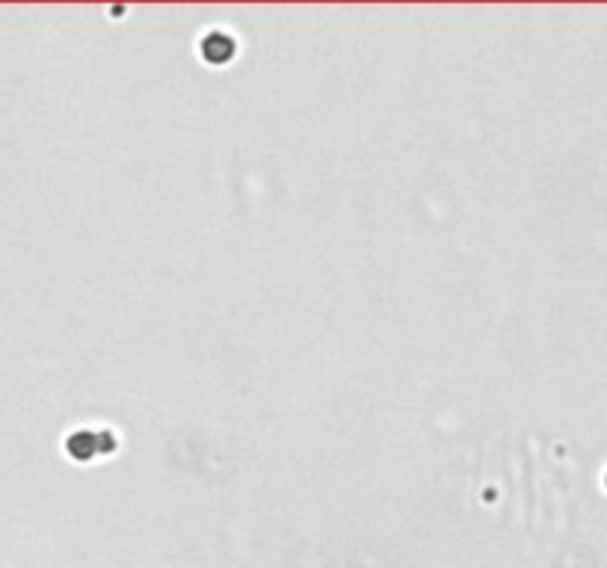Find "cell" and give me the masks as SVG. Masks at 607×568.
Returning a JSON list of instances; mask_svg holds the SVG:
<instances>
[{
    "mask_svg": "<svg viewBox=\"0 0 607 568\" xmlns=\"http://www.w3.org/2000/svg\"><path fill=\"white\" fill-rule=\"evenodd\" d=\"M202 54L208 63H228L234 57V39H228L226 33H211L205 42H202Z\"/></svg>",
    "mask_w": 607,
    "mask_h": 568,
    "instance_id": "1",
    "label": "cell"
},
{
    "mask_svg": "<svg viewBox=\"0 0 607 568\" xmlns=\"http://www.w3.org/2000/svg\"><path fill=\"white\" fill-rule=\"evenodd\" d=\"M110 435H98V432H77L75 438L69 441V453L75 456V459H89V456H95L98 450H104L101 447V441H107Z\"/></svg>",
    "mask_w": 607,
    "mask_h": 568,
    "instance_id": "2",
    "label": "cell"
},
{
    "mask_svg": "<svg viewBox=\"0 0 607 568\" xmlns=\"http://www.w3.org/2000/svg\"><path fill=\"white\" fill-rule=\"evenodd\" d=\"M605 486H607V477H605Z\"/></svg>",
    "mask_w": 607,
    "mask_h": 568,
    "instance_id": "3",
    "label": "cell"
}]
</instances>
